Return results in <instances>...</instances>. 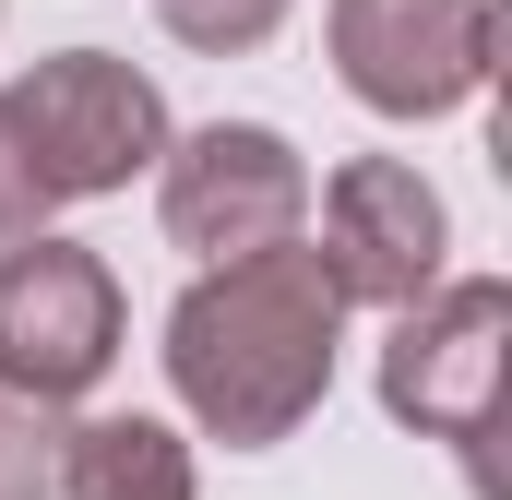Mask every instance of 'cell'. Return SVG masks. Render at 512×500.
Returning a JSON list of instances; mask_svg holds the SVG:
<instances>
[{"mask_svg": "<svg viewBox=\"0 0 512 500\" xmlns=\"http://www.w3.org/2000/svg\"><path fill=\"white\" fill-rule=\"evenodd\" d=\"M334 346H346V298L310 239L203 262L167 310V381L203 417V441H227V453H274L334 393Z\"/></svg>", "mask_w": 512, "mask_h": 500, "instance_id": "obj_1", "label": "cell"}, {"mask_svg": "<svg viewBox=\"0 0 512 500\" xmlns=\"http://www.w3.org/2000/svg\"><path fill=\"white\" fill-rule=\"evenodd\" d=\"M501 370H512V286L501 274H441L429 298L393 310V346H382V405L417 429V441H453L477 500H501Z\"/></svg>", "mask_w": 512, "mask_h": 500, "instance_id": "obj_2", "label": "cell"}, {"mask_svg": "<svg viewBox=\"0 0 512 500\" xmlns=\"http://www.w3.org/2000/svg\"><path fill=\"white\" fill-rule=\"evenodd\" d=\"M120 370V274L84 239H0V381L36 405H84Z\"/></svg>", "mask_w": 512, "mask_h": 500, "instance_id": "obj_3", "label": "cell"}, {"mask_svg": "<svg viewBox=\"0 0 512 500\" xmlns=\"http://www.w3.org/2000/svg\"><path fill=\"white\" fill-rule=\"evenodd\" d=\"M155 215H167V239L203 250V262L274 250V239L310 227V155L274 120H203L191 143L167 131V155H155Z\"/></svg>", "mask_w": 512, "mask_h": 500, "instance_id": "obj_4", "label": "cell"}, {"mask_svg": "<svg viewBox=\"0 0 512 500\" xmlns=\"http://www.w3.org/2000/svg\"><path fill=\"white\" fill-rule=\"evenodd\" d=\"M12 120H24V143H36V167H48L60 203L131 191V179L167 155V96H155V72H131L108 48L36 60V72L12 84Z\"/></svg>", "mask_w": 512, "mask_h": 500, "instance_id": "obj_5", "label": "cell"}, {"mask_svg": "<svg viewBox=\"0 0 512 500\" xmlns=\"http://www.w3.org/2000/svg\"><path fill=\"white\" fill-rule=\"evenodd\" d=\"M322 36L370 120H441L489 84L501 12L489 0H322Z\"/></svg>", "mask_w": 512, "mask_h": 500, "instance_id": "obj_6", "label": "cell"}, {"mask_svg": "<svg viewBox=\"0 0 512 500\" xmlns=\"http://www.w3.org/2000/svg\"><path fill=\"white\" fill-rule=\"evenodd\" d=\"M310 250H322V274H334L346 310H405V298L441 286L453 215H441V191H429L405 155H346V167L322 179V239Z\"/></svg>", "mask_w": 512, "mask_h": 500, "instance_id": "obj_7", "label": "cell"}, {"mask_svg": "<svg viewBox=\"0 0 512 500\" xmlns=\"http://www.w3.org/2000/svg\"><path fill=\"white\" fill-rule=\"evenodd\" d=\"M60 500H203V477H191V441L167 417H72Z\"/></svg>", "mask_w": 512, "mask_h": 500, "instance_id": "obj_8", "label": "cell"}, {"mask_svg": "<svg viewBox=\"0 0 512 500\" xmlns=\"http://www.w3.org/2000/svg\"><path fill=\"white\" fill-rule=\"evenodd\" d=\"M0 500H60V405L0 381Z\"/></svg>", "mask_w": 512, "mask_h": 500, "instance_id": "obj_9", "label": "cell"}, {"mask_svg": "<svg viewBox=\"0 0 512 500\" xmlns=\"http://www.w3.org/2000/svg\"><path fill=\"white\" fill-rule=\"evenodd\" d=\"M155 12H167V36L203 48V60H239V48H262V36L286 24V0H155Z\"/></svg>", "mask_w": 512, "mask_h": 500, "instance_id": "obj_10", "label": "cell"}, {"mask_svg": "<svg viewBox=\"0 0 512 500\" xmlns=\"http://www.w3.org/2000/svg\"><path fill=\"white\" fill-rule=\"evenodd\" d=\"M48 215H60V191H48L24 120H12V96H0V239H24V227H48Z\"/></svg>", "mask_w": 512, "mask_h": 500, "instance_id": "obj_11", "label": "cell"}]
</instances>
